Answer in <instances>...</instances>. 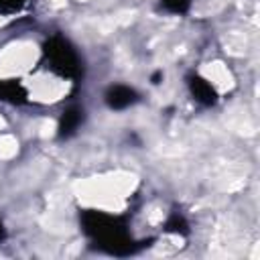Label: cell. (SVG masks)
Wrapping results in <instances>:
<instances>
[{
  "mask_svg": "<svg viewBox=\"0 0 260 260\" xmlns=\"http://www.w3.org/2000/svg\"><path fill=\"white\" fill-rule=\"evenodd\" d=\"M112 98H110V104L114 106V108H120V106H126V104H130L134 98V93L130 91V89H126V87H116L112 93H110Z\"/></svg>",
  "mask_w": 260,
  "mask_h": 260,
  "instance_id": "1",
  "label": "cell"
},
{
  "mask_svg": "<svg viewBox=\"0 0 260 260\" xmlns=\"http://www.w3.org/2000/svg\"><path fill=\"white\" fill-rule=\"evenodd\" d=\"M165 4L173 10H185V6L189 4V0H165Z\"/></svg>",
  "mask_w": 260,
  "mask_h": 260,
  "instance_id": "2",
  "label": "cell"
}]
</instances>
